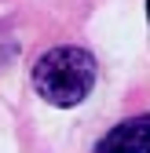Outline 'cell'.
<instances>
[{"label": "cell", "mask_w": 150, "mask_h": 153, "mask_svg": "<svg viewBox=\"0 0 150 153\" xmlns=\"http://www.w3.org/2000/svg\"><path fill=\"white\" fill-rule=\"evenodd\" d=\"M33 88L51 106H77L95 88V59L84 48H51L33 66Z\"/></svg>", "instance_id": "6da1fadb"}, {"label": "cell", "mask_w": 150, "mask_h": 153, "mask_svg": "<svg viewBox=\"0 0 150 153\" xmlns=\"http://www.w3.org/2000/svg\"><path fill=\"white\" fill-rule=\"evenodd\" d=\"M95 153H150V120L146 117H136V120L117 124L99 142Z\"/></svg>", "instance_id": "7a4b0ae2"}]
</instances>
